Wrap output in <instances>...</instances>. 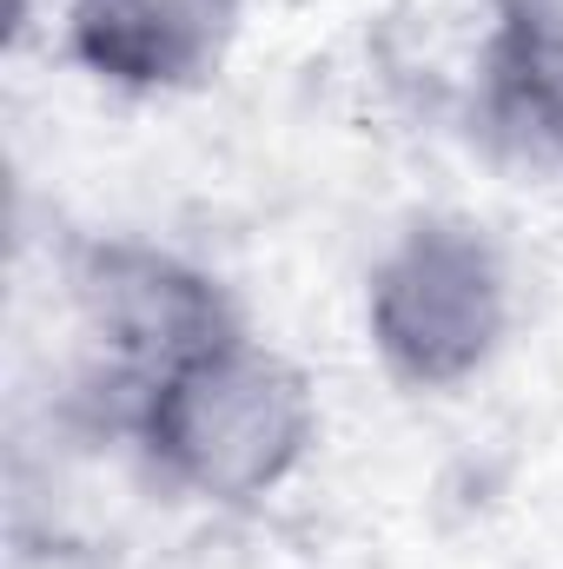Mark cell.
Here are the masks:
<instances>
[{
	"instance_id": "4",
	"label": "cell",
	"mask_w": 563,
	"mask_h": 569,
	"mask_svg": "<svg viewBox=\"0 0 563 569\" xmlns=\"http://www.w3.org/2000/svg\"><path fill=\"white\" fill-rule=\"evenodd\" d=\"M246 0H60V53L127 100L199 93L226 73Z\"/></svg>"
},
{
	"instance_id": "2",
	"label": "cell",
	"mask_w": 563,
	"mask_h": 569,
	"mask_svg": "<svg viewBox=\"0 0 563 569\" xmlns=\"http://www.w3.org/2000/svg\"><path fill=\"white\" fill-rule=\"evenodd\" d=\"M358 325L372 365L398 391L451 398L477 385L517 325V272L504 239L457 206L412 212L365 266Z\"/></svg>"
},
{
	"instance_id": "5",
	"label": "cell",
	"mask_w": 563,
	"mask_h": 569,
	"mask_svg": "<svg viewBox=\"0 0 563 569\" xmlns=\"http://www.w3.org/2000/svg\"><path fill=\"white\" fill-rule=\"evenodd\" d=\"M491 113L504 133L563 166V53L557 60H497L491 53Z\"/></svg>"
},
{
	"instance_id": "3",
	"label": "cell",
	"mask_w": 563,
	"mask_h": 569,
	"mask_svg": "<svg viewBox=\"0 0 563 569\" xmlns=\"http://www.w3.org/2000/svg\"><path fill=\"white\" fill-rule=\"evenodd\" d=\"M60 279H67L73 325L93 345L113 398H127L134 385L159 378L166 365H179L199 345H213V338L246 325L233 291L206 266H192L172 246L134 239V232H87V239H73L60 252Z\"/></svg>"
},
{
	"instance_id": "6",
	"label": "cell",
	"mask_w": 563,
	"mask_h": 569,
	"mask_svg": "<svg viewBox=\"0 0 563 569\" xmlns=\"http://www.w3.org/2000/svg\"><path fill=\"white\" fill-rule=\"evenodd\" d=\"M491 53L497 60H557L563 53V0H484Z\"/></svg>"
},
{
	"instance_id": "1",
	"label": "cell",
	"mask_w": 563,
	"mask_h": 569,
	"mask_svg": "<svg viewBox=\"0 0 563 569\" xmlns=\"http://www.w3.org/2000/svg\"><path fill=\"white\" fill-rule=\"evenodd\" d=\"M113 425L159 490L206 510H259L312 463L325 405L292 351L239 325L113 398Z\"/></svg>"
}]
</instances>
